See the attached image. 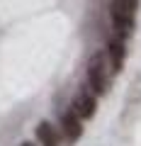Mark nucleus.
I'll list each match as a JSON object with an SVG mask.
<instances>
[{"mask_svg": "<svg viewBox=\"0 0 141 146\" xmlns=\"http://www.w3.org/2000/svg\"><path fill=\"white\" fill-rule=\"evenodd\" d=\"M129 3H139V0H129Z\"/></svg>", "mask_w": 141, "mask_h": 146, "instance_id": "8", "label": "nucleus"}, {"mask_svg": "<svg viewBox=\"0 0 141 146\" xmlns=\"http://www.w3.org/2000/svg\"><path fill=\"white\" fill-rule=\"evenodd\" d=\"M71 110H73V112H75V115H78L83 122H85V119H93L95 112H97V98H95L88 88H83V90H80V93L73 98Z\"/></svg>", "mask_w": 141, "mask_h": 146, "instance_id": "5", "label": "nucleus"}, {"mask_svg": "<svg viewBox=\"0 0 141 146\" xmlns=\"http://www.w3.org/2000/svg\"><path fill=\"white\" fill-rule=\"evenodd\" d=\"M34 136H37V146H61L63 139L58 134V127L51 124V122L42 119L34 129Z\"/></svg>", "mask_w": 141, "mask_h": 146, "instance_id": "6", "label": "nucleus"}, {"mask_svg": "<svg viewBox=\"0 0 141 146\" xmlns=\"http://www.w3.org/2000/svg\"><path fill=\"white\" fill-rule=\"evenodd\" d=\"M58 134H61V139L66 141V144H71V146L83 136V119H80L71 107H68L66 112H61V117H58Z\"/></svg>", "mask_w": 141, "mask_h": 146, "instance_id": "4", "label": "nucleus"}, {"mask_svg": "<svg viewBox=\"0 0 141 146\" xmlns=\"http://www.w3.org/2000/svg\"><path fill=\"white\" fill-rule=\"evenodd\" d=\"M102 54L107 56V61H110L112 73H119L122 66H124V61H126V54H129V49H126V39H122V36H117V34H110L107 39H105Z\"/></svg>", "mask_w": 141, "mask_h": 146, "instance_id": "3", "label": "nucleus"}, {"mask_svg": "<svg viewBox=\"0 0 141 146\" xmlns=\"http://www.w3.org/2000/svg\"><path fill=\"white\" fill-rule=\"evenodd\" d=\"M22 146H37V144H32V141H24V144H22Z\"/></svg>", "mask_w": 141, "mask_h": 146, "instance_id": "7", "label": "nucleus"}, {"mask_svg": "<svg viewBox=\"0 0 141 146\" xmlns=\"http://www.w3.org/2000/svg\"><path fill=\"white\" fill-rule=\"evenodd\" d=\"M136 10L139 3H129V0H110L107 12H110V27L112 34L129 39L136 29Z\"/></svg>", "mask_w": 141, "mask_h": 146, "instance_id": "2", "label": "nucleus"}, {"mask_svg": "<svg viewBox=\"0 0 141 146\" xmlns=\"http://www.w3.org/2000/svg\"><path fill=\"white\" fill-rule=\"evenodd\" d=\"M112 68H110V61L102 51H95L93 56L88 58L85 63V88L95 95V98H102V95L110 93L112 88Z\"/></svg>", "mask_w": 141, "mask_h": 146, "instance_id": "1", "label": "nucleus"}]
</instances>
